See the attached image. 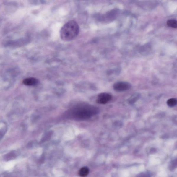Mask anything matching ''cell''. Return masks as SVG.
Listing matches in <instances>:
<instances>
[{
  "mask_svg": "<svg viewBox=\"0 0 177 177\" xmlns=\"http://www.w3.org/2000/svg\"><path fill=\"white\" fill-rule=\"evenodd\" d=\"M80 27L77 22L72 20L63 26L60 31V37L64 41H70L78 35Z\"/></svg>",
  "mask_w": 177,
  "mask_h": 177,
  "instance_id": "obj_1",
  "label": "cell"
},
{
  "mask_svg": "<svg viewBox=\"0 0 177 177\" xmlns=\"http://www.w3.org/2000/svg\"><path fill=\"white\" fill-rule=\"evenodd\" d=\"M74 116L75 118L81 119H87L98 113L97 108L93 106H81L74 110Z\"/></svg>",
  "mask_w": 177,
  "mask_h": 177,
  "instance_id": "obj_2",
  "label": "cell"
},
{
  "mask_svg": "<svg viewBox=\"0 0 177 177\" xmlns=\"http://www.w3.org/2000/svg\"><path fill=\"white\" fill-rule=\"evenodd\" d=\"M131 87V85L129 83L125 81H118L116 82L113 85L114 90L118 92L128 90Z\"/></svg>",
  "mask_w": 177,
  "mask_h": 177,
  "instance_id": "obj_3",
  "label": "cell"
},
{
  "mask_svg": "<svg viewBox=\"0 0 177 177\" xmlns=\"http://www.w3.org/2000/svg\"><path fill=\"white\" fill-rule=\"evenodd\" d=\"M112 95L107 93H102L100 94L97 100V103L100 104H105L111 100Z\"/></svg>",
  "mask_w": 177,
  "mask_h": 177,
  "instance_id": "obj_4",
  "label": "cell"
},
{
  "mask_svg": "<svg viewBox=\"0 0 177 177\" xmlns=\"http://www.w3.org/2000/svg\"><path fill=\"white\" fill-rule=\"evenodd\" d=\"M38 83V80L37 79L34 78H30L25 79L23 81L24 85L28 86H32L37 85Z\"/></svg>",
  "mask_w": 177,
  "mask_h": 177,
  "instance_id": "obj_5",
  "label": "cell"
},
{
  "mask_svg": "<svg viewBox=\"0 0 177 177\" xmlns=\"http://www.w3.org/2000/svg\"><path fill=\"white\" fill-rule=\"evenodd\" d=\"M167 25L168 26L172 28H176L177 21L176 20L174 19L168 20L167 22Z\"/></svg>",
  "mask_w": 177,
  "mask_h": 177,
  "instance_id": "obj_6",
  "label": "cell"
},
{
  "mask_svg": "<svg viewBox=\"0 0 177 177\" xmlns=\"http://www.w3.org/2000/svg\"><path fill=\"white\" fill-rule=\"evenodd\" d=\"M89 170L87 167H83L81 168L79 171V174L81 177H85L88 174Z\"/></svg>",
  "mask_w": 177,
  "mask_h": 177,
  "instance_id": "obj_7",
  "label": "cell"
},
{
  "mask_svg": "<svg viewBox=\"0 0 177 177\" xmlns=\"http://www.w3.org/2000/svg\"><path fill=\"white\" fill-rule=\"evenodd\" d=\"M167 103L168 107H174L177 105V100L176 98H170L168 100L167 102Z\"/></svg>",
  "mask_w": 177,
  "mask_h": 177,
  "instance_id": "obj_8",
  "label": "cell"
},
{
  "mask_svg": "<svg viewBox=\"0 0 177 177\" xmlns=\"http://www.w3.org/2000/svg\"><path fill=\"white\" fill-rule=\"evenodd\" d=\"M140 95L138 93H135L130 98L129 102L130 103L133 104L135 103L139 98Z\"/></svg>",
  "mask_w": 177,
  "mask_h": 177,
  "instance_id": "obj_9",
  "label": "cell"
},
{
  "mask_svg": "<svg viewBox=\"0 0 177 177\" xmlns=\"http://www.w3.org/2000/svg\"><path fill=\"white\" fill-rule=\"evenodd\" d=\"M177 166V160L176 159L173 160L170 165V170H174Z\"/></svg>",
  "mask_w": 177,
  "mask_h": 177,
  "instance_id": "obj_10",
  "label": "cell"
},
{
  "mask_svg": "<svg viewBox=\"0 0 177 177\" xmlns=\"http://www.w3.org/2000/svg\"><path fill=\"white\" fill-rule=\"evenodd\" d=\"M15 165V163L13 162H10L6 165L5 166V169L6 170H9L13 168Z\"/></svg>",
  "mask_w": 177,
  "mask_h": 177,
  "instance_id": "obj_11",
  "label": "cell"
}]
</instances>
